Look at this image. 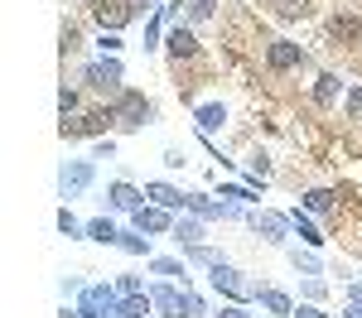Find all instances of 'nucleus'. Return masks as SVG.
<instances>
[{
	"label": "nucleus",
	"mask_w": 362,
	"mask_h": 318,
	"mask_svg": "<svg viewBox=\"0 0 362 318\" xmlns=\"http://www.w3.org/2000/svg\"><path fill=\"white\" fill-rule=\"evenodd\" d=\"M266 63H271L276 73H290V68H300V63H305V49H300V44H285V39H276V44L266 49Z\"/></svg>",
	"instance_id": "9"
},
{
	"label": "nucleus",
	"mask_w": 362,
	"mask_h": 318,
	"mask_svg": "<svg viewBox=\"0 0 362 318\" xmlns=\"http://www.w3.org/2000/svg\"><path fill=\"white\" fill-rule=\"evenodd\" d=\"M112 309H116V294L107 285H87L83 289V304H78L83 318H112Z\"/></svg>",
	"instance_id": "7"
},
{
	"label": "nucleus",
	"mask_w": 362,
	"mask_h": 318,
	"mask_svg": "<svg viewBox=\"0 0 362 318\" xmlns=\"http://www.w3.org/2000/svg\"><path fill=\"white\" fill-rule=\"evenodd\" d=\"M121 294H140V280H136V275H121Z\"/></svg>",
	"instance_id": "37"
},
{
	"label": "nucleus",
	"mask_w": 362,
	"mask_h": 318,
	"mask_svg": "<svg viewBox=\"0 0 362 318\" xmlns=\"http://www.w3.org/2000/svg\"><path fill=\"white\" fill-rule=\"evenodd\" d=\"M256 299H261V304H266V309H271L276 318H290V314H295V304H290V294H280V289H261Z\"/></svg>",
	"instance_id": "17"
},
{
	"label": "nucleus",
	"mask_w": 362,
	"mask_h": 318,
	"mask_svg": "<svg viewBox=\"0 0 362 318\" xmlns=\"http://www.w3.org/2000/svg\"><path fill=\"white\" fill-rule=\"evenodd\" d=\"M290 318H329V314H319L314 304H300V309H295V314H290Z\"/></svg>",
	"instance_id": "35"
},
{
	"label": "nucleus",
	"mask_w": 362,
	"mask_h": 318,
	"mask_svg": "<svg viewBox=\"0 0 362 318\" xmlns=\"http://www.w3.org/2000/svg\"><path fill=\"white\" fill-rule=\"evenodd\" d=\"M338 92H343L338 73H324V78H319V87H314V102H319V106H334V102H338Z\"/></svg>",
	"instance_id": "20"
},
{
	"label": "nucleus",
	"mask_w": 362,
	"mask_h": 318,
	"mask_svg": "<svg viewBox=\"0 0 362 318\" xmlns=\"http://www.w3.org/2000/svg\"><path fill=\"white\" fill-rule=\"evenodd\" d=\"M107 198H112V207H121V212H136V207H140V198H145V193H136V188H131L126 178H116L112 188H107Z\"/></svg>",
	"instance_id": "13"
},
{
	"label": "nucleus",
	"mask_w": 362,
	"mask_h": 318,
	"mask_svg": "<svg viewBox=\"0 0 362 318\" xmlns=\"http://www.w3.org/2000/svg\"><path fill=\"white\" fill-rule=\"evenodd\" d=\"M290 222H295V231H300V236H305L309 246H324V231L314 227V222H309L305 212H300V207H295V212H290Z\"/></svg>",
	"instance_id": "21"
},
{
	"label": "nucleus",
	"mask_w": 362,
	"mask_h": 318,
	"mask_svg": "<svg viewBox=\"0 0 362 318\" xmlns=\"http://www.w3.org/2000/svg\"><path fill=\"white\" fill-rule=\"evenodd\" d=\"M116 126L112 106H102V111H87V116H73V121H63V140H83V135H97V130H107Z\"/></svg>",
	"instance_id": "5"
},
{
	"label": "nucleus",
	"mask_w": 362,
	"mask_h": 318,
	"mask_svg": "<svg viewBox=\"0 0 362 318\" xmlns=\"http://www.w3.org/2000/svg\"><path fill=\"white\" fill-rule=\"evenodd\" d=\"M58 183H63V198H78V193H83L87 183H92V164H87V159H78V164H68Z\"/></svg>",
	"instance_id": "10"
},
{
	"label": "nucleus",
	"mask_w": 362,
	"mask_h": 318,
	"mask_svg": "<svg viewBox=\"0 0 362 318\" xmlns=\"http://www.w3.org/2000/svg\"><path fill=\"white\" fill-rule=\"evenodd\" d=\"M276 10H280V15H300V10H305V0H276Z\"/></svg>",
	"instance_id": "34"
},
{
	"label": "nucleus",
	"mask_w": 362,
	"mask_h": 318,
	"mask_svg": "<svg viewBox=\"0 0 362 318\" xmlns=\"http://www.w3.org/2000/svg\"><path fill=\"white\" fill-rule=\"evenodd\" d=\"M251 227L261 231L266 241H276V246H285V241H290V227H295V222H290L285 212H256V217H251Z\"/></svg>",
	"instance_id": "8"
},
{
	"label": "nucleus",
	"mask_w": 362,
	"mask_h": 318,
	"mask_svg": "<svg viewBox=\"0 0 362 318\" xmlns=\"http://www.w3.org/2000/svg\"><path fill=\"white\" fill-rule=\"evenodd\" d=\"M189 15H194V20H208V15H213V0H189Z\"/></svg>",
	"instance_id": "31"
},
{
	"label": "nucleus",
	"mask_w": 362,
	"mask_h": 318,
	"mask_svg": "<svg viewBox=\"0 0 362 318\" xmlns=\"http://www.w3.org/2000/svg\"><path fill=\"white\" fill-rule=\"evenodd\" d=\"M189 260H198V265H218V251H213V246H189Z\"/></svg>",
	"instance_id": "27"
},
{
	"label": "nucleus",
	"mask_w": 362,
	"mask_h": 318,
	"mask_svg": "<svg viewBox=\"0 0 362 318\" xmlns=\"http://www.w3.org/2000/svg\"><path fill=\"white\" fill-rule=\"evenodd\" d=\"M87 236H92V241H102V246L121 241V231H116V222H112V217H92V222H87Z\"/></svg>",
	"instance_id": "18"
},
{
	"label": "nucleus",
	"mask_w": 362,
	"mask_h": 318,
	"mask_svg": "<svg viewBox=\"0 0 362 318\" xmlns=\"http://www.w3.org/2000/svg\"><path fill=\"white\" fill-rule=\"evenodd\" d=\"M58 106H63V121H68V116L78 111V92H73V87H63V97H58Z\"/></svg>",
	"instance_id": "30"
},
{
	"label": "nucleus",
	"mask_w": 362,
	"mask_h": 318,
	"mask_svg": "<svg viewBox=\"0 0 362 318\" xmlns=\"http://www.w3.org/2000/svg\"><path fill=\"white\" fill-rule=\"evenodd\" d=\"M343 318H362V309H358V304H348V314H343Z\"/></svg>",
	"instance_id": "40"
},
{
	"label": "nucleus",
	"mask_w": 362,
	"mask_h": 318,
	"mask_svg": "<svg viewBox=\"0 0 362 318\" xmlns=\"http://www.w3.org/2000/svg\"><path fill=\"white\" fill-rule=\"evenodd\" d=\"M213 285L223 289V294H232L237 304H242V299H256V294H261V289H256V285H247V280H242V275H237L232 265H223V260L213 265Z\"/></svg>",
	"instance_id": "6"
},
{
	"label": "nucleus",
	"mask_w": 362,
	"mask_h": 318,
	"mask_svg": "<svg viewBox=\"0 0 362 318\" xmlns=\"http://www.w3.org/2000/svg\"><path fill=\"white\" fill-rule=\"evenodd\" d=\"M169 54H174V58H194V54H198L194 29H184V25L174 29V34H169Z\"/></svg>",
	"instance_id": "16"
},
{
	"label": "nucleus",
	"mask_w": 362,
	"mask_h": 318,
	"mask_svg": "<svg viewBox=\"0 0 362 318\" xmlns=\"http://www.w3.org/2000/svg\"><path fill=\"white\" fill-rule=\"evenodd\" d=\"M145 198L155 202V207H179V202H189V193H179V188H169V183H145Z\"/></svg>",
	"instance_id": "14"
},
{
	"label": "nucleus",
	"mask_w": 362,
	"mask_h": 318,
	"mask_svg": "<svg viewBox=\"0 0 362 318\" xmlns=\"http://www.w3.org/2000/svg\"><path fill=\"white\" fill-rule=\"evenodd\" d=\"M348 304H358V309H362V280H353V285H348Z\"/></svg>",
	"instance_id": "38"
},
{
	"label": "nucleus",
	"mask_w": 362,
	"mask_h": 318,
	"mask_svg": "<svg viewBox=\"0 0 362 318\" xmlns=\"http://www.w3.org/2000/svg\"><path fill=\"white\" fill-rule=\"evenodd\" d=\"M92 154H97V159H112L116 145H112V140H97V149H92Z\"/></svg>",
	"instance_id": "36"
},
{
	"label": "nucleus",
	"mask_w": 362,
	"mask_h": 318,
	"mask_svg": "<svg viewBox=\"0 0 362 318\" xmlns=\"http://www.w3.org/2000/svg\"><path fill=\"white\" fill-rule=\"evenodd\" d=\"M198 236H203V227H198V222H184V217L174 222V241H194V246H198Z\"/></svg>",
	"instance_id": "25"
},
{
	"label": "nucleus",
	"mask_w": 362,
	"mask_h": 318,
	"mask_svg": "<svg viewBox=\"0 0 362 318\" xmlns=\"http://www.w3.org/2000/svg\"><path fill=\"white\" fill-rule=\"evenodd\" d=\"M348 116H362V87L348 92Z\"/></svg>",
	"instance_id": "33"
},
{
	"label": "nucleus",
	"mask_w": 362,
	"mask_h": 318,
	"mask_svg": "<svg viewBox=\"0 0 362 318\" xmlns=\"http://www.w3.org/2000/svg\"><path fill=\"white\" fill-rule=\"evenodd\" d=\"M112 116L121 130H140L145 121H150V102L140 97V92H116L112 97Z\"/></svg>",
	"instance_id": "2"
},
{
	"label": "nucleus",
	"mask_w": 362,
	"mask_h": 318,
	"mask_svg": "<svg viewBox=\"0 0 362 318\" xmlns=\"http://www.w3.org/2000/svg\"><path fill=\"white\" fill-rule=\"evenodd\" d=\"M83 82H87V87H97V92H107V97L126 92V87H121V63H116V58L87 63V68H83Z\"/></svg>",
	"instance_id": "4"
},
{
	"label": "nucleus",
	"mask_w": 362,
	"mask_h": 318,
	"mask_svg": "<svg viewBox=\"0 0 362 318\" xmlns=\"http://www.w3.org/2000/svg\"><path fill=\"white\" fill-rule=\"evenodd\" d=\"M92 15H97L102 34H116L121 25H131V20L140 15V5H136V0H97V5H92Z\"/></svg>",
	"instance_id": "3"
},
{
	"label": "nucleus",
	"mask_w": 362,
	"mask_h": 318,
	"mask_svg": "<svg viewBox=\"0 0 362 318\" xmlns=\"http://www.w3.org/2000/svg\"><path fill=\"white\" fill-rule=\"evenodd\" d=\"M150 299H155V309L165 318H203V299L198 294H179L174 285H155Z\"/></svg>",
	"instance_id": "1"
},
{
	"label": "nucleus",
	"mask_w": 362,
	"mask_h": 318,
	"mask_svg": "<svg viewBox=\"0 0 362 318\" xmlns=\"http://www.w3.org/2000/svg\"><path fill=\"white\" fill-rule=\"evenodd\" d=\"M58 227L68 231V236H78V231H87L83 222H78V217H73V212H68V207H63V212H58Z\"/></svg>",
	"instance_id": "28"
},
{
	"label": "nucleus",
	"mask_w": 362,
	"mask_h": 318,
	"mask_svg": "<svg viewBox=\"0 0 362 318\" xmlns=\"http://www.w3.org/2000/svg\"><path fill=\"white\" fill-rule=\"evenodd\" d=\"M305 207H309V212H334V193H329V188H309Z\"/></svg>",
	"instance_id": "22"
},
{
	"label": "nucleus",
	"mask_w": 362,
	"mask_h": 318,
	"mask_svg": "<svg viewBox=\"0 0 362 318\" xmlns=\"http://www.w3.org/2000/svg\"><path fill=\"white\" fill-rule=\"evenodd\" d=\"M155 275H169V280H179V275H184V280H189L184 260H169V256H160V260H155Z\"/></svg>",
	"instance_id": "24"
},
{
	"label": "nucleus",
	"mask_w": 362,
	"mask_h": 318,
	"mask_svg": "<svg viewBox=\"0 0 362 318\" xmlns=\"http://www.w3.org/2000/svg\"><path fill=\"white\" fill-rule=\"evenodd\" d=\"M121 49H126V44H121V34H102V54H121Z\"/></svg>",
	"instance_id": "32"
},
{
	"label": "nucleus",
	"mask_w": 362,
	"mask_h": 318,
	"mask_svg": "<svg viewBox=\"0 0 362 318\" xmlns=\"http://www.w3.org/2000/svg\"><path fill=\"white\" fill-rule=\"evenodd\" d=\"M223 121H227V106H223V102H203V106H198V130H203V135H213Z\"/></svg>",
	"instance_id": "15"
},
{
	"label": "nucleus",
	"mask_w": 362,
	"mask_h": 318,
	"mask_svg": "<svg viewBox=\"0 0 362 318\" xmlns=\"http://www.w3.org/2000/svg\"><path fill=\"white\" fill-rule=\"evenodd\" d=\"M150 304H155L150 294H126V299L116 304V314H121V318H145V314H150Z\"/></svg>",
	"instance_id": "19"
},
{
	"label": "nucleus",
	"mask_w": 362,
	"mask_h": 318,
	"mask_svg": "<svg viewBox=\"0 0 362 318\" xmlns=\"http://www.w3.org/2000/svg\"><path fill=\"white\" fill-rule=\"evenodd\" d=\"M290 265L300 270V275H319L324 265H319V256H309V251H290Z\"/></svg>",
	"instance_id": "23"
},
{
	"label": "nucleus",
	"mask_w": 362,
	"mask_h": 318,
	"mask_svg": "<svg viewBox=\"0 0 362 318\" xmlns=\"http://www.w3.org/2000/svg\"><path fill=\"white\" fill-rule=\"evenodd\" d=\"M121 251H131V256H145L150 246H145V236H136V231H121V241H116Z\"/></svg>",
	"instance_id": "26"
},
{
	"label": "nucleus",
	"mask_w": 362,
	"mask_h": 318,
	"mask_svg": "<svg viewBox=\"0 0 362 318\" xmlns=\"http://www.w3.org/2000/svg\"><path fill=\"white\" fill-rule=\"evenodd\" d=\"M218 318H251V314H247V309H242V304H227V309H223V314H218Z\"/></svg>",
	"instance_id": "39"
},
{
	"label": "nucleus",
	"mask_w": 362,
	"mask_h": 318,
	"mask_svg": "<svg viewBox=\"0 0 362 318\" xmlns=\"http://www.w3.org/2000/svg\"><path fill=\"white\" fill-rule=\"evenodd\" d=\"M189 207H194L198 217H242L237 202H213L208 193H189Z\"/></svg>",
	"instance_id": "11"
},
{
	"label": "nucleus",
	"mask_w": 362,
	"mask_h": 318,
	"mask_svg": "<svg viewBox=\"0 0 362 318\" xmlns=\"http://www.w3.org/2000/svg\"><path fill=\"white\" fill-rule=\"evenodd\" d=\"M131 217H136V231H174L165 207H136Z\"/></svg>",
	"instance_id": "12"
},
{
	"label": "nucleus",
	"mask_w": 362,
	"mask_h": 318,
	"mask_svg": "<svg viewBox=\"0 0 362 318\" xmlns=\"http://www.w3.org/2000/svg\"><path fill=\"white\" fill-rule=\"evenodd\" d=\"M324 294H329V285H324L319 275H309L305 280V299H324Z\"/></svg>",
	"instance_id": "29"
}]
</instances>
